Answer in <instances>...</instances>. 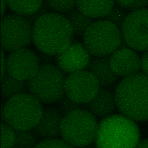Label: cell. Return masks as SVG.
Masks as SVG:
<instances>
[{
	"mask_svg": "<svg viewBox=\"0 0 148 148\" xmlns=\"http://www.w3.org/2000/svg\"><path fill=\"white\" fill-rule=\"evenodd\" d=\"M72 27L66 17L58 13H48L33 25L32 38L38 50L50 55L59 54L73 41Z\"/></svg>",
	"mask_w": 148,
	"mask_h": 148,
	"instance_id": "cell-1",
	"label": "cell"
},
{
	"mask_svg": "<svg viewBox=\"0 0 148 148\" xmlns=\"http://www.w3.org/2000/svg\"><path fill=\"white\" fill-rule=\"evenodd\" d=\"M117 109L134 122L148 120V76L138 73L125 77L115 90Z\"/></svg>",
	"mask_w": 148,
	"mask_h": 148,
	"instance_id": "cell-2",
	"label": "cell"
},
{
	"mask_svg": "<svg viewBox=\"0 0 148 148\" xmlns=\"http://www.w3.org/2000/svg\"><path fill=\"white\" fill-rule=\"evenodd\" d=\"M140 131L135 122L122 115H112L99 123L95 138L97 148H136Z\"/></svg>",
	"mask_w": 148,
	"mask_h": 148,
	"instance_id": "cell-3",
	"label": "cell"
},
{
	"mask_svg": "<svg viewBox=\"0 0 148 148\" xmlns=\"http://www.w3.org/2000/svg\"><path fill=\"white\" fill-rule=\"evenodd\" d=\"M44 109L42 103L31 93L18 94L1 103V121L15 130L34 129Z\"/></svg>",
	"mask_w": 148,
	"mask_h": 148,
	"instance_id": "cell-4",
	"label": "cell"
},
{
	"mask_svg": "<svg viewBox=\"0 0 148 148\" xmlns=\"http://www.w3.org/2000/svg\"><path fill=\"white\" fill-rule=\"evenodd\" d=\"M99 123L97 118L86 110L73 111L63 117L60 136L74 148L92 144L95 141Z\"/></svg>",
	"mask_w": 148,
	"mask_h": 148,
	"instance_id": "cell-5",
	"label": "cell"
},
{
	"mask_svg": "<svg viewBox=\"0 0 148 148\" xmlns=\"http://www.w3.org/2000/svg\"><path fill=\"white\" fill-rule=\"evenodd\" d=\"M66 78L57 65L40 64L35 75L27 81L28 91L41 103L56 102L65 94Z\"/></svg>",
	"mask_w": 148,
	"mask_h": 148,
	"instance_id": "cell-6",
	"label": "cell"
},
{
	"mask_svg": "<svg viewBox=\"0 0 148 148\" xmlns=\"http://www.w3.org/2000/svg\"><path fill=\"white\" fill-rule=\"evenodd\" d=\"M121 30L105 20L94 21L83 37V44L89 54L95 57L110 56L121 47Z\"/></svg>",
	"mask_w": 148,
	"mask_h": 148,
	"instance_id": "cell-7",
	"label": "cell"
},
{
	"mask_svg": "<svg viewBox=\"0 0 148 148\" xmlns=\"http://www.w3.org/2000/svg\"><path fill=\"white\" fill-rule=\"evenodd\" d=\"M33 25L25 16L6 15L1 21V46L9 52L27 48L32 38Z\"/></svg>",
	"mask_w": 148,
	"mask_h": 148,
	"instance_id": "cell-8",
	"label": "cell"
},
{
	"mask_svg": "<svg viewBox=\"0 0 148 148\" xmlns=\"http://www.w3.org/2000/svg\"><path fill=\"white\" fill-rule=\"evenodd\" d=\"M123 40L130 48L148 50V8L139 9L127 15L120 27Z\"/></svg>",
	"mask_w": 148,
	"mask_h": 148,
	"instance_id": "cell-9",
	"label": "cell"
},
{
	"mask_svg": "<svg viewBox=\"0 0 148 148\" xmlns=\"http://www.w3.org/2000/svg\"><path fill=\"white\" fill-rule=\"evenodd\" d=\"M97 78L88 70L69 74L65 83V94L72 100L85 104L93 99L100 89Z\"/></svg>",
	"mask_w": 148,
	"mask_h": 148,
	"instance_id": "cell-10",
	"label": "cell"
},
{
	"mask_svg": "<svg viewBox=\"0 0 148 148\" xmlns=\"http://www.w3.org/2000/svg\"><path fill=\"white\" fill-rule=\"evenodd\" d=\"M40 65L36 53L27 48L11 52L6 58L7 73L22 81H28L33 77Z\"/></svg>",
	"mask_w": 148,
	"mask_h": 148,
	"instance_id": "cell-11",
	"label": "cell"
},
{
	"mask_svg": "<svg viewBox=\"0 0 148 148\" xmlns=\"http://www.w3.org/2000/svg\"><path fill=\"white\" fill-rule=\"evenodd\" d=\"M90 60L83 44L77 41H73L65 50L55 55L56 64L65 74L84 70Z\"/></svg>",
	"mask_w": 148,
	"mask_h": 148,
	"instance_id": "cell-12",
	"label": "cell"
},
{
	"mask_svg": "<svg viewBox=\"0 0 148 148\" xmlns=\"http://www.w3.org/2000/svg\"><path fill=\"white\" fill-rule=\"evenodd\" d=\"M109 58L112 69L118 77L131 76L141 68V58L136 50L129 47H120Z\"/></svg>",
	"mask_w": 148,
	"mask_h": 148,
	"instance_id": "cell-13",
	"label": "cell"
},
{
	"mask_svg": "<svg viewBox=\"0 0 148 148\" xmlns=\"http://www.w3.org/2000/svg\"><path fill=\"white\" fill-rule=\"evenodd\" d=\"M84 106L96 118L103 119L113 115L117 109L115 91L109 87H101L96 97Z\"/></svg>",
	"mask_w": 148,
	"mask_h": 148,
	"instance_id": "cell-14",
	"label": "cell"
},
{
	"mask_svg": "<svg viewBox=\"0 0 148 148\" xmlns=\"http://www.w3.org/2000/svg\"><path fill=\"white\" fill-rule=\"evenodd\" d=\"M62 114L53 106L44 109L43 115L34 131L37 136L45 139L57 138L60 135Z\"/></svg>",
	"mask_w": 148,
	"mask_h": 148,
	"instance_id": "cell-15",
	"label": "cell"
},
{
	"mask_svg": "<svg viewBox=\"0 0 148 148\" xmlns=\"http://www.w3.org/2000/svg\"><path fill=\"white\" fill-rule=\"evenodd\" d=\"M87 68L97 78L101 87H110L117 81L119 77L112 69L108 57H94Z\"/></svg>",
	"mask_w": 148,
	"mask_h": 148,
	"instance_id": "cell-16",
	"label": "cell"
},
{
	"mask_svg": "<svg viewBox=\"0 0 148 148\" xmlns=\"http://www.w3.org/2000/svg\"><path fill=\"white\" fill-rule=\"evenodd\" d=\"M115 0H76V7L92 19L104 18L115 6Z\"/></svg>",
	"mask_w": 148,
	"mask_h": 148,
	"instance_id": "cell-17",
	"label": "cell"
},
{
	"mask_svg": "<svg viewBox=\"0 0 148 148\" xmlns=\"http://www.w3.org/2000/svg\"><path fill=\"white\" fill-rule=\"evenodd\" d=\"M28 91L27 81L20 80L8 73L1 79V95L2 98L8 100L18 94Z\"/></svg>",
	"mask_w": 148,
	"mask_h": 148,
	"instance_id": "cell-18",
	"label": "cell"
},
{
	"mask_svg": "<svg viewBox=\"0 0 148 148\" xmlns=\"http://www.w3.org/2000/svg\"><path fill=\"white\" fill-rule=\"evenodd\" d=\"M66 17L72 27L74 35L78 37H83L86 30L94 22L93 19L83 14L77 7L67 13Z\"/></svg>",
	"mask_w": 148,
	"mask_h": 148,
	"instance_id": "cell-19",
	"label": "cell"
},
{
	"mask_svg": "<svg viewBox=\"0 0 148 148\" xmlns=\"http://www.w3.org/2000/svg\"><path fill=\"white\" fill-rule=\"evenodd\" d=\"M9 8L15 14L22 16L32 15L40 8L44 0H7Z\"/></svg>",
	"mask_w": 148,
	"mask_h": 148,
	"instance_id": "cell-20",
	"label": "cell"
},
{
	"mask_svg": "<svg viewBox=\"0 0 148 148\" xmlns=\"http://www.w3.org/2000/svg\"><path fill=\"white\" fill-rule=\"evenodd\" d=\"M15 142L14 147L33 148L37 144V135L34 130H15Z\"/></svg>",
	"mask_w": 148,
	"mask_h": 148,
	"instance_id": "cell-21",
	"label": "cell"
},
{
	"mask_svg": "<svg viewBox=\"0 0 148 148\" xmlns=\"http://www.w3.org/2000/svg\"><path fill=\"white\" fill-rule=\"evenodd\" d=\"M49 10L54 13H68L76 8V0H44Z\"/></svg>",
	"mask_w": 148,
	"mask_h": 148,
	"instance_id": "cell-22",
	"label": "cell"
},
{
	"mask_svg": "<svg viewBox=\"0 0 148 148\" xmlns=\"http://www.w3.org/2000/svg\"><path fill=\"white\" fill-rule=\"evenodd\" d=\"M82 104L74 102L65 94L56 102V108L63 116L76 110L82 109Z\"/></svg>",
	"mask_w": 148,
	"mask_h": 148,
	"instance_id": "cell-23",
	"label": "cell"
},
{
	"mask_svg": "<svg viewBox=\"0 0 148 148\" xmlns=\"http://www.w3.org/2000/svg\"><path fill=\"white\" fill-rule=\"evenodd\" d=\"M127 11L122 6L115 5L110 13L104 17V20L120 28L128 15Z\"/></svg>",
	"mask_w": 148,
	"mask_h": 148,
	"instance_id": "cell-24",
	"label": "cell"
},
{
	"mask_svg": "<svg viewBox=\"0 0 148 148\" xmlns=\"http://www.w3.org/2000/svg\"><path fill=\"white\" fill-rule=\"evenodd\" d=\"M1 148H14L15 131L6 123H1Z\"/></svg>",
	"mask_w": 148,
	"mask_h": 148,
	"instance_id": "cell-25",
	"label": "cell"
},
{
	"mask_svg": "<svg viewBox=\"0 0 148 148\" xmlns=\"http://www.w3.org/2000/svg\"><path fill=\"white\" fill-rule=\"evenodd\" d=\"M115 1L128 11L144 8L148 6V0H115Z\"/></svg>",
	"mask_w": 148,
	"mask_h": 148,
	"instance_id": "cell-26",
	"label": "cell"
},
{
	"mask_svg": "<svg viewBox=\"0 0 148 148\" xmlns=\"http://www.w3.org/2000/svg\"><path fill=\"white\" fill-rule=\"evenodd\" d=\"M33 148H75L64 140L58 138L45 139L38 143Z\"/></svg>",
	"mask_w": 148,
	"mask_h": 148,
	"instance_id": "cell-27",
	"label": "cell"
},
{
	"mask_svg": "<svg viewBox=\"0 0 148 148\" xmlns=\"http://www.w3.org/2000/svg\"><path fill=\"white\" fill-rule=\"evenodd\" d=\"M49 9L47 7L46 4L44 3L42 6L40 7L39 9L35 11L32 15L26 16L27 19L28 20L29 22L33 25L41 17L47 13H49Z\"/></svg>",
	"mask_w": 148,
	"mask_h": 148,
	"instance_id": "cell-28",
	"label": "cell"
},
{
	"mask_svg": "<svg viewBox=\"0 0 148 148\" xmlns=\"http://www.w3.org/2000/svg\"><path fill=\"white\" fill-rule=\"evenodd\" d=\"M36 54L40 64H53L55 62V55H54L47 54L39 50L36 51Z\"/></svg>",
	"mask_w": 148,
	"mask_h": 148,
	"instance_id": "cell-29",
	"label": "cell"
},
{
	"mask_svg": "<svg viewBox=\"0 0 148 148\" xmlns=\"http://www.w3.org/2000/svg\"><path fill=\"white\" fill-rule=\"evenodd\" d=\"M141 68L144 74L148 76V50L145 51L141 57Z\"/></svg>",
	"mask_w": 148,
	"mask_h": 148,
	"instance_id": "cell-30",
	"label": "cell"
},
{
	"mask_svg": "<svg viewBox=\"0 0 148 148\" xmlns=\"http://www.w3.org/2000/svg\"><path fill=\"white\" fill-rule=\"evenodd\" d=\"M6 58L3 49L1 50V79L6 74Z\"/></svg>",
	"mask_w": 148,
	"mask_h": 148,
	"instance_id": "cell-31",
	"label": "cell"
},
{
	"mask_svg": "<svg viewBox=\"0 0 148 148\" xmlns=\"http://www.w3.org/2000/svg\"><path fill=\"white\" fill-rule=\"evenodd\" d=\"M136 148H148V138L139 141Z\"/></svg>",
	"mask_w": 148,
	"mask_h": 148,
	"instance_id": "cell-32",
	"label": "cell"
},
{
	"mask_svg": "<svg viewBox=\"0 0 148 148\" xmlns=\"http://www.w3.org/2000/svg\"><path fill=\"white\" fill-rule=\"evenodd\" d=\"M1 17H2L4 16V14H5V11L6 9L7 2V0H1Z\"/></svg>",
	"mask_w": 148,
	"mask_h": 148,
	"instance_id": "cell-33",
	"label": "cell"
},
{
	"mask_svg": "<svg viewBox=\"0 0 148 148\" xmlns=\"http://www.w3.org/2000/svg\"><path fill=\"white\" fill-rule=\"evenodd\" d=\"M15 148V147H14V148Z\"/></svg>",
	"mask_w": 148,
	"mask_h": 148,
	"instance_id": "cell-34",
	"label": "cell"
}]
</instances>
